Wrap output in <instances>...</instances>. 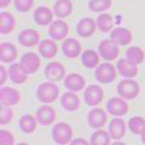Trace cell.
<instances>
[{
    "mask_svg": "<svg viewBox=\"0 0 145 145\" xmlns=\"http://www.w3.org/2000/svg\"><path fill=\"white\" fill-rule=\"evenodd\" d=\"M59 92V87L54 82H44L36 88V98L44 104H51L58 98Z\"/></svg>",
    "mask_w": 145,
    "mask_h": 145,
    "instance_id": "cell-1",
    "label": "cell"
},
{
    "mask_svg": "<svg viewBox=\"0 0 145 145\" xmlns=\"http://www.w3.org/2000/svg\"><path fill=\"white\" fill-rule=\"evenodd\" d=\"M52 138L58 145H67L72 140V128L65 122H58L52 128Z\"/></svg>",
    "mask_w": 145,
    "mask_h": 145,
    "instance_id": "cell-2",
    "label": "cell"
},
{
    "mask_svg": "<svg viewBox=\"0 0 145 145\" xmlns=\"http://www.w3.org/2000/svg\"><path fill=\"white\" fill-rule=\"evenodd\" d=\"M140 92V87L138 82H135L132 79H125L119 82L117 85V93L121 98L126 99V101H131L138 97Z\"/></svg>",
    "mask_w": 145,
    "mask_h": 145,
    "instance_id": "cell-3",
    "label": "cell"
},
{
    "mask_svg": "<svg viewBox=\"0 0 145 145\" xmlns=\"http://www.w3.org/2000/svg\"><path fill=\"white\" fill-rule=\"evenodd\" d=\"M94 78L101 84H110L116 79V68L111 63H102L96 68Z\"/></svg>",
    "mask_w": 145,
    "mask_h": 145,
    "instance_id": "cell-4",
    "label": "cell"
},
{
    "mask_svg": "<svg viewBox=\"0 0 145 145\" xmlns=\"http://www.w3.org/2000/svg\"><path fill=\"white\" fill-rule=\"evenodd\" d=\"M20 65L27 75L34 74V72L39 70L40 65H41V59H40L39 56L35 52H28L22 56Z\"/></svg>",
    "mask_w": 145,
    "mask_h": 145,
    "instance_id": "cell-5",
    "label": "cell"
},
{
    "mask_svg": "<svg viewBox=\"0 0 145 145\" xmlns=\"http://www.w3.org/2000/svg\"><path fill=\"white\" fill-rule=\"evenodd\" d=\"M106 111L115 117L123 116L128 112V104L121 97H112L106 103Z\"/></svg>",
    "mask_w": 145,
    "mask_h": 145,
    "instance_id": "cell-6",
    "label": "cell"
},
{
    "mask_svg": "<svg viewBox=\"0 0 145 145\" xmlns=\"http://www.w3.org/2000/svg\"><path fill=\"white\" fill-rule=\"evenodd\" d=\"M45 78L51 82H57L65 78V68L59 62H51L45 68Z\"/></svg>",
    "mask_w": 145,
    "mask_h": 145,
    "instance_id": "cell-7",
    "label": "cell"
},
{
    "mask_svg": "<svg viewBox=\"0 0 145 145\" xmlns=\"http://www.w3.org/2000/svg\"><path fill=\"white\" fill-rule=\"evenodd\" d=\"M98 53L102 58H104L105 61L110 62V61H114L119 56V47L117 45L111 41V40H103L99 44V47H98Z\"/></svg>",
    "mask_w": 145,
    "mask_h": 145,
    "instance_id": "cell-8",
    "label": "cell"
},
{
    "mask_svg": "<svg viewBox=\"0 0 145 145\" xmlns=\"http://www.w3.org/2000/svg\"><path fill=\"white\" fill-rule=\"evenodd\" d=\"M106 121H108L106 112L101 108L92 109L87 115V122L91 128L93 129H101L102 127L105 126Z\"/></svg>",
    "mask_w": 145,
    "mask_h": 145,
    "instance_id": "cell-9",
    "label": "cell"
},
{
    "mask_svg": "<svg viewBox=\"0 0 145 145\" xmlns=\"http://www.w3.org/2000/svg\"><path fill=\"white\" fill-rule=\"evenodd\" d=\"M104 93L101 86L98 85H89L84 92V98L87 105L89 106H96L103 101Z\"/></svg>",
    "mask_w": 145,
    "mask_h": 145,
    "instance_id": "cell-10",
    "label": "cell"
},
{
    "mask_svg": "<svg viewBox=\"0 0 145 145\" xmlns=\"http://www.w3.org/2000/svg\"><path fill=\"white\" fill-rule=\"evenodd\" d=\"M56 117H57L56 110L52 106H50L48 104H44L36 110V120L42 126L52 125L56 121Z\"/></svg>",
    "mask_w": 145,
    "mask_h": 145,
    "instance_id": "cell-11",
    "label": "cell"
},
{
    "mask_svg": "<svg viewBox=\"0 0 145 145\" xmlns=\"http://www.w3.org/2000/svg\"><path fill=\"white\" fill-rule=\"evenodd\" d=\"M17 40L22 46L33 47L38 45L40 41V34L35 29H24L22 30L17 36Z\"/></svg>",
    "mask_w": 145,
    "mask_h": 145,
    "instance_id": "cell-12",
    "label": "cell"
},
{
    "mask_svg": "<svg viewBox=\"0 0 145 145\" xmlns=\"http://www.w3.org/2000/svg\"><path fill=\"white\" fill-rule=\"evenodd\" d=\"M68 31H69V27L62 20H57L52 22L48 28L50 36L52 38V40H57V41L65 39V36L68 35Z\"/></svg>",
    "mask_w": 145,
    "mask_h": 145,
    "instance_id": "cell-13",
    "label": "cell"
},
{
    "mask_svg": "<svg viewBox=\"0 0 145 145\" xmlns=\"http://www.w3.org/2000/svg\"><path fill=\"white\" fill-rule=\"evenodd\" d=\"M21 99L20 92L15 88L11 87H1L0 89V102H1V105L5 106H12L18 104Z\"/></svg>",
    "mask_w": 145,
    "mask_h": 145,
    "instance_id": "cell-14",
    "label": "cell"
},
{
    "mask_svg": "<svg viewBox=\"0 0 145 145\" xmlns=\"http://www.w3.org/2000/svg\"><path fill=\"white\" fill-rule=\"evenodd\" d=\"M132 39H133V36H132L131 30L123 28V27H117L110 34L111 41H114L116 45H121V46L129 45L131 41H132Z\"/></svg>",
    "mask_w": 145,
    "mask_h": 145,
    "instance_id": "cell-15",
    "label": "cell"
},
{
    "mask_svg": "<svg viewBox=\"0 0 145 145\" xmlns=\"http://www.w3.org/2000/svg\"><path fill=\"white\" fill-rule=\"evenodd\" d=\"M96 28H97L96 21L89 17L82 18V20H80L78 22V24H76V31H78V34L81 38H89L92 34H94Z\"/></svg>",
    "mask_w": 145,
    "mask_h": 145,
    "instance_id": "cell-16",
    "label": "cell"
},
{
    "mask_svg": "<svg viewBox=\"0 0 145 145\" xmlns=\"http://www.w3.org/2000/svg\"><path fill=\"white\" fill-rule=\"evenodd\" d=\"M64 86L71 92H79V91L85 88L86 81L84 76H81L80 74L71 72V74H68L64 78Z\"/></svg>",
    "mask_w": 145,
    "mask_h": 145,
    "instance_id": "cell-17",
    "label": "cell"
},
{
    "mask_svg": "<svg viewBox=\"0 0 145 145\" xmlns=\"http://www.w3.org/2000/svg\"><path fill=\"white\" fill-rule=\"evenodd\" d=\"M109 134L115 140H120L126 134V122L120 117H114L109 123Z\"/></svg>",
    "mask_w": 145,
    "mask_h": 145,
    "instance_id": "cell-18",
    "label": "cell"
},
{
    "mask_svg": "<svg viewBox=\"0 0 145 145\" xmlns=\"http://www.w3.org/2000/svg\"><path fill=\"white\" fill-rule=\"evenodd\" d=\"M62 51L68 58H76L81 53V44L72 38L65 39L62 44Z\"/></svg>",
    "mask_w": 145,
    "mask_h": 145,
    "instance_id": "cell-19",
    "label": "cell"
},
{
    "mask_svg": "<svg viewBox=\"0 0 145 145\" xmlns=\"http://www.w3.org/2000/svg\"><path fill=\"white\" fill-rule=\"evenodd\" d=\"M17 58V48L11 42H3L0 45V61L3 63H12Z\"/></svg>",
    "mask_w": 145,
    "mask_h": 145,
    "instance_id": "cell-20",
    "label": "cell"
},
{
    "mask_svg": "<svg viewBox=\"0 0 145 145\" xmlns=\"http://www.w3.org/2000/svg\"><path fill=\"white\" fill-rule=\"evenodd\" d=\"M117 71L123 76L125 79H132L138 74V67L127 61L126 58H122L117 62Z\"/></svg>",
    "mask_w": 145,
    "mask_h": 145,
    "instance_id": "cell-21",
    "label": "cell"
},
{
    "mask_svg": "<svg viewBox=\"0 0 145 145\" xmlns=\"http://www.w3.org/2000/svg\"><path fill=\"white\" fill-rule=\"evenodd\" d=\"M53 13L46 6H39L34 11V21L39 25H48L52 23Z\"/></svg>",
    "mask_w": 145,
    "mask_h": 145,
    "instance_id": "cell-22",
    "label": "cell"
},
{
    "mask_svg": "<svg viewBox=\"0 0 145 145\" xmlns=\"http://www.w3.org/2000/svg\"><path fill=\"white\" fill-rule=\"evenodd\" d=\"M57 51H58V47H57V44L54 42V40L45 39L39 45V53L44 58H47V59L53 58L57 54Z\"/></svg>",
    "mask_w": 145,
    "mask_h": 145,
    "instance_id": "cell-23",
    "label": "cell"
},
{
    "mask_svg": "<svg viewBox=\"0 0 145 145\" xmlns=\"http://www.w3.org/2000/svg\"><path fill=\"white\" fill-rule=\"evenodd\" d=\"M62 106L68 111H75L80 108V99L72 92H67L61 98Z\"/></svg>",
    "mask_w": 145,
    "mask_h": 145,
    "instance_id": "cell-24",
    "label": "cell"
},
{
    "mask_svg": "<svg viewBox=\"0 0 145 145\" xmlns=\"http://www.w3.org/2000/svg\"><path fill=\"white\" fill-rule=\"evenodd\" d=\"M8 78L16 85H22L27 81V74L22 70L20 63H13L8 69Z\"/></svg>",
    "mask_w": 145,
    "mask_h": 145,
    "instance_id": "cell-25",
    "label": "cell"
},
{
    "mask_svg": "<svg viewBox=\"0 0 145 145\" xmlns=\"http://www.w3.org/2000/svg\"><path fill=\"white\" fill-rule=\"evenodd\" d=\"M54 15L59 18H65L72 12V3L70 0H57L53 6Z\"/></svg>",
    "mask_w": 145,
    "mask_h": 145,
    "instance_id": "cell-26",
    "label": "cell"
},
{
    "mask_svg": "<svg viewBox=\"0 0 145 145\" xmlns=\"http://www.w3.org/2000/svg\"><path fill=\"white\" fill-rule=\"evenodd\" d=\"M16 25V21L10 12H1L0 13V33L8 34L13 30Z\"/></svg>",
    "mask_w": 145,
    "mask_h": 145,
    "instance_id": "cell-27",
    "label": "cell"
},
{
    "mask_svg": "<svg viewBox=\"0 0 145 145\" xmlns=\"http://www.w3.org/2000/svg\"><path fill=\"white\" fill-rule=\"evenodd\" d=\"M81 62L87 69H94L99 65V53L93 50H86L81 56Z\"/></svg>",
    "mask_w": 145,
    "mask_h": 145,
    "instance_id": "cell-28",
    "label": "cell"
},
{
    "mask_svg": "<svg viewBox=\"0 0 145 145\" xmlns=\"http://www.w3.org/2000/svg\"><path fill=\"white\" fill-rule=\"evenodd\" d=\"M36 126H38V120L35 119L33 115L27 114L23 115L20 120V128L23 133L27 134H31L36 129Z\"/></svg>",
    "mask_w": 145,
    "mask_h": 145,
    "instance_id": "cell-29",
    "label": "cell"
},
{
    "mask_svg": "<svg viewBox=\"0 0 145 145\" xmlns=\"http://www.w3.org/2000/svg\"><path fill=\"white\" fill-rule=\"evenodd\" d=\"M144 51L138 46H131L126 52V59L129 61L131 63L138 65L140 63L144 62Z\"/></svg>",
    "mask_w": 145,
    "mask_h": 145,
    "instance_id": "cell-30",
    "label": "cell"
},
{
    "mask_svg": "<svg viewBox=\"0 0 145 145\" xmlns=\"http://www.w3.org/2000/svg\"><path fill=\"white\" fill-rule=\"evenodd\" d=\"M110 134L104 129H97L94 133H92L89 139L91 145H110Z\"/></svg>",
    "mask_w": 145,
    "mask_h": 145,
    "instance_id": "cell-31",
    "label": "cell"
},
{
    "mask_svg": "<svg viewBox=\"0 0 145 145\" xmlns=\"http://www.w3.org/2000/svg\"><path fill=\"white\" fill-rule=\"evenodd\" d=\"M97 28L103 31V33H108L114 27V22H112V17L109 15V13H103V15H99L97 18Z\"/></svg>",
    "mask_w": 145,
    "mask_h": 145,
    "instance_id": "cell-32",
    "label": "cell"
},
{
    "mask_svg": "<svg viewBox=\"0 0 145 145\" xmlns=\"http://www.w3.org/2000/svg\"><path fill=\"white\" fill-rule=\"evenodd\" d=\"M128 128L133 134H140L145 129V119L142 116H133L128 121Z\"/></svg>",
    "mask_w": 145,
    "mask_h": 145,
    "instance_id": "cell-33",
    "label": "cell"
},
{
    "mask_svg": "<svg viewBox=\"0 0 145 145\" xmlns=\"http://www.w3.org/2000/svg\"><path fill=\"white\" fill-rule=\"evenodd\" d=\"M111 6V0H91L88 7L93 12H103L106 11Z\"/></svg>",
    "mask_w": 145,
    "mask_h": 145,
    "instance_id": "cell-34",
    "label": "cell"
},
{
    "mask_svg": "<svg viewBox=\"0 0 145 145\" xmlns=\"http://www.w3.org/2000/svg\"><path fill=\"white\" fill-rule=\"evenodd\" d=\"M34 5V0H15V7L20 12L29 11Z\"/></svg>",
    "mask_w": 145,
    "mask_h": 145,
    "instance_id": "cell-35",
    "label": "cell"
},
{
    "mask_svg": "<svg viewBox=\"0 0 145 145\" xmlns=\"http://www.w3.org/2000/svg\"><path fill=\"white\" fill-rule=\"evenodd\" d=\"M13 144H15L13 134L6 129L0 131V145H13Z\"/></svg>",
    "mask_w": 145,
    "mask_h": 145,
    "instance_id": "cell-36",
    "label": "cell"
},
{
    "mask_svg": "<svg viewBox=\"0 0 145 145\" xmlns=\"http://www.w3.org/2000/svg\"><path fill=\"white\" fill-rule=\"evenodd\" d=\"M13 112L10 106L1 105V117H0V123L1 125H7L8 122L12 120Z\"/></svg>",
    "mask_w": 145,
    "mask_h": 145,
    "instance_id": "cell-37",
    "label": "cell"
},
{
    "mask_svg": "<svg viewBox=\"0 0 145 145\" xmlns=\"http://www.w3.org/2000/svg\"><path fill=\"white\" fill-rule=\"evenodd\" d=\"M8 74V71H6L5 69V67L1 65L0 67V85H4L5 84V81H6V75Z\"/></svg>",
    "mask_w": 145,
    "mask_h": 145,
    "instance_id": "cell-38",
    "label": "cell"
},
{
    "mask_svg": "<svg viewBox=\"0 0 145 145\" xmlns=\"http://www.w3.org/2000/svg\"><path fill=\"white\" fill-rule=\"evenodd\" d=\"M69 145H91V144L84 138H76L74 140H71Z\"/></svg>",
    "mask_w": 145,
    "mask_h": 145,
    "instance_id": "cell-39",
    "label": "cell"
},
{
    "mask_svg": "<svg viewBox=\"0 0 145 145\" xmlns=\"http://www.w3.org/2000/svg\"><path fill=\"white\" fill-rule=\"evenodd\" d=\"M11 3V0H0V7H6L8 4Z\"/></svg>",
    "mask_w": 145,
    "mask_h": 145,
    "instance_id": "cell-40",
    "label": "cell"
},
{
    "mask_svg": "<svg viewBox=\"0 0 145 145\" xmlns=\"http://www.w3.org/2000/svg\"><path fill=\"white\" fill-rule=\"evenodd\" d=\"M142 143L145 144V129H144V132L142 133Z\"/></svg>",
    "mask_w": 145,
    "mask_h": 145,
    "instance_id": "cell-41",
    "label": "cell"
},
{
    "mask_svg": "<svg viewBox=\"0 0 145 145\" xmlns=\"http://www.w3.org/2000/svg\"><path fill=\"white\" fill-rule=\"evenodd\" d=\"M111 145H126V144L122 143V142H115L114 144H111Z\"/></svg>",
    "mask_w": 145,
    "mask_h": 145,
    "instance_id": "cell-42",
    "label": "cell"
},
{
    "mask_svg": "<svg viewBox=\"0 0 145 145\" xmlns=\"http://www.w3.org/2000/svg\"><path fill=\"white\" fill-rule=\"evenodd\" d=\"M17 145H29V144H27V143H18Z\"/></svg>",
    "mask_w": 145,
    "mask_h": 145,
    "instance_id": "cell-43",
    "label": "cell"
}]
</instances>
